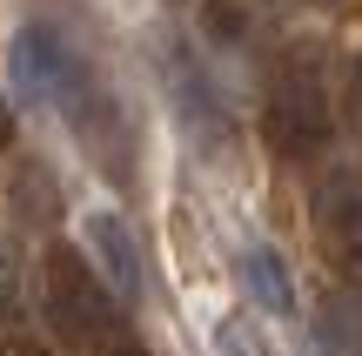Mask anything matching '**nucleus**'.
<instances>
[{"instance_id":"obj_16","label":"nucleus","mask_w":362,"mask_h":356,"mask_svg":"<svg viewBox=\"0 0 362 356\" xmlns=\"http://www.w3.org/2000/svg\"><path fill=\"white\" fill-rule=\"evenodd\" d=\"M288 7H342V0H288Z\"/></svg>"},{"instance_id":"obj_15","label":"nucleus","mask_w":362,"mask_h":356,"mask_svg":"<svg viewBox=\"0 0 362 356\" xmlns=\"http://www.w3.org/2000/svg\"><path fill=\"white\" fill-rule=\"evenodd\" d=\"M13 142V108H7V94H0V148Z\"/></svg>"},{"instance_id":"obj_10","label":"nucleus","mask_w":362,"mask_h":356,"mask_svg":"<svg viewBox=\"0 0 362 356\" xmlns=\"http://www.w3.org/2000/svg\"><path fill=\"white\" fill-rule=\"evenodd\" d=\"M47 209H54L47 168H40V161H27V168H21V182H13V215H21V222H47Z\"/></svg>"},{"instance_id":"obj_9","label":"nucleus","mask_w":362,"mask_h":356,"mask_svg":"<svg viewBox=\"0 0 362 356\" xmlns=\"http://www.w3.org/2000/svg\"><path fill=\"white\" fill-rule=\"evenodd\" d=\"M21 296H27V255L13 236H0V330L21 316Z\"/></svg>"},{"instance_id":"obj_8","label":"nucleus","mask_w":362,"mask_h":356,"mask_svg":"<svg viewBox=\"0 0 362 356\" xmlns=\"http://www.w3.org/2000/svg\"><path fill=\"white\" fill-rule=\"evenodd\" d=\"M315 356H362V289H336L315 309Z\"/></svg>"},{"instance_id":"obj_1","label":"nucleus","mask_w":362,"mask_h":356,"mask_svg":"<svg viewBox=\"0 0 362 356\" xmlns=\"http://www.w3.org/2000/svg\"><path fill=\"white\" fill-rule=\"evenodd\" d=\"M7 81H13V94H21V108L61 115V128L81 142V155H88L115 188L134 182V134H128V121H121L115 88H107L101 67H94L54 21L13 27V40H7Z\"/></svg>"},{"instance_id":"obj_3","label":"nucleus","mask_w":362,"mask_h":356,"mask_svg":"<svg viewBox=\"0 0 362 356\" xmlns=\"http://www.w3.org/2000/svg\"><path fill=\"white\" fill-rule=\"evenodd\" d=\"M262 134L282 161H315L336 142V94L315 61H275L269 88H262Z\"/></svg>"},{"instance_id":"obj_5","label":"nucleus","mask_w":362,"mask_h":356,"mask_svg":"<svg viewBox=\"0 0 362 356\" xmlns=\"http://www.w3.org/2000/svg\"><path fill=\"white\" fill-rule=\"evenodd\" d=\"M309 229H315V249L322 263L336 269L349 289H362V175H329L315 182L309 195Z\"/></svg>"},{"instance_id":"obj_12","label":"nucleus","mask_w":362,"mask_h":356,"mask_svg":"<svg viewBox=\"0 0 362 356\" xmlns=\"http://www.w3.org/2000/svg\"><path fill=\"white\" fill-rule=\"evenodd\" d=\"M208 27H215L221 40H248V13L235 7V0H208Z\"/></svg>"},{"instance_id":"obj_11","label":"nucleus","mask_w":362,"mask_h":356,"mask_svg":"<svg viewBox=\"0 0 362 356\" xmlns=\"http://www.w3.org/2000/svg\"><path fill=\"white\" fill-rule=\"evenodd\" d=\"M342 128L362 134V54L342 61Z\"/></svg>"},{"instance_id":"obj_14","label":"nucleus","mask_w":362,"mask_h":356,"mask_svg":"<svg viewBox=\"0 0 362 356\" xmlns=\"http://www.w3.org/2000/svg\"><path fill=\"white\" fill-rule=\"evenodd\" d=\"M94 356H148L141 343H128V336H121V343H107V350H94Z\"/></svg>"},{"instance_id":"obj_2","label":"nucleus","mask_w":362,"mask_h":356,"mask_svg":"<svg viewBox=\"0 0 362 356\" xmlns=\"http://www.w3.org/2000/svg\"><path fill=\"white\" fill-rule=\"evenodd\" d=\"M121 316H128V303H121V296L94 276V263H81L67 242H54V249L40 255V323H47L54 343L107 350V343H121Z\"/></svg>"},{"instance_id":"obj_7","label":"nucleus","mask_w":362,"mask_h":356,"mask_svg":"<svg viewBox=\"0 0 362 356\" xmlns=\"http://www.w3.org/2000/svg\"><path fill=\"white\" fill-rule=\"evenodd\" d=\"M235 282H242V296L262 309V316L288 323L296 316V276H288V255L269 249V242H242V255H235Z\"/></svg>"},{"instance_id":"obj_13","label":"nucleus","mask_w":362,"mask_h":356,"mask_svg":"<svg viewBox=\"0 0 362 356\" xmlns=\"http://www.w3.org/2000/svg\"><path fill=\"white\" fill-rule=\"evenodd\" d=\"M0 356H47L40 343H27V336H7V343H0Z\"/></svg>"},{"instance_id":"obj_6","label":"nucleus","mask_w":362,"mask_h":356,"mask_svg":"<svg viewBox=\"0 0 362 356\" xmlns=\"http://www.w3.org/2000/svg\"><path fill=\"white\" fill-rule=\"evenodd\" d=\"M81 236H88L94 263L107 269V289H115L128 309H141L148 303V255H141V242H134V229L121 222L115 209H88L81 215Z\"/></svg>"},{"instance_id":"obj_4","label":"nucleus","mask_w":362,"mask_h":356,"mask_svg":"<svg viewBox=\"0 0 362 356\" xmlns=\"http://www.w3.org/2000/svg\"><path fill=\"white\" fill-rule=\"evenodd\" d=\"M155 67H161V88H168L181 142H188L194 155H208V161H228L235 148H242V134H235V108H228V94L215 88V74H208L181 40H161Z\"/></svg>"}]
</instances>
